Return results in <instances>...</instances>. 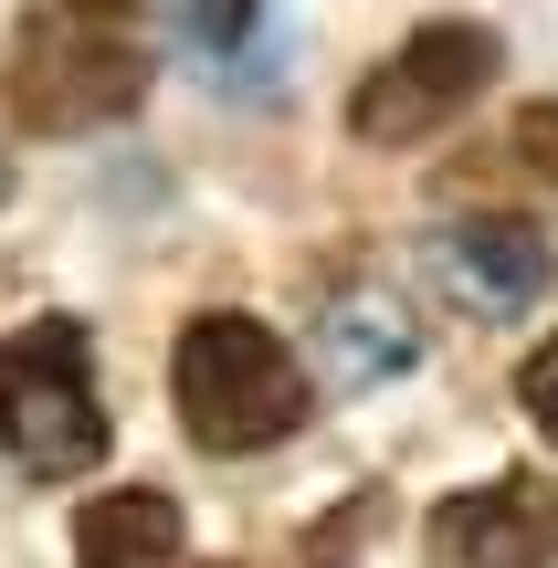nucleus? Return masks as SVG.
<instances>
[{"instance_id": "nucleus-3", "label": "nucleus", "mask_w": 558, "mask_h": 568, "mask_svg": "<svg viewBox=\"0 0 558 568\" xmlns=\"http://www.w3.org/2000/svg\"><path fill=\"white\" fill-rule=\"evenodd\" d=\"M116 422H105L95 389V347L74 316H32L0 337V453H11L32 485H74L105 464Z\"/></svg>"}, {"instance_id": "nucleus-8", "label": "nucleus", "mask_w": 558, "mask_h": 568, "mask_svg": "<svg viewBox=\"0 0 558 568\" xmlns=\"http://www.w3.org/2000/svg\"><path fill=\"white\" fill-rule=\"evenodd\" d=\"M379 516H390V495H379V485H358L348 506H327V527L306 537V568H348V558L379 537Z\"/></svg>"}, {"instance_id": "nucleus-4", "label": "nucleus", "mask_w": 558, "mask_h": 568, "mask_svg": "<svg viewBox=\"0 0 558 568\" xmlns=\"http://www.w3.org/2000/svg\"><path fill=\"white\" fill-rule=\"evenodd\" d=\"M496 74H506V42L485 32V21L443 11V21H422V32H400L390 53L348 84V138L422 148L433 126H454L475 95H496Z\"/></svg>"}, {"instance_id": "nucleus-10", "label": "nucleus", "mask_w": 558, "mask_h": 568, "mask_svg": "<svg viewBox=\"0 0 558 568\" xmlns=\"http://www.w3.org/2000/svg\"><path fill=\"white\" fill-rule=\"evenodd\" d=\"M517 400H527V422L558 443V337H538L527 347V368H517Z\"/></svg>"}, {"instance_id": "nucleus-7", "label": "nucleus", "mask_w": 558, "mask_h": 568, "mask_svg": "<svg viewBox=\"0 0 558 568\" xmlns=\"http://www.w3.org/2000/svg\"><path fill=\"white\" fill-rule=\"evenodd\" d=\"M74 568H180V506L148 485H116L74 516Z\"/></svg>"}, {"instance_id": "nucleus-1", "label": "nucleus", "mask_w": 558, "mask_h": 568, "mask_svg": "<svg viewBox=\"0 0 558 568\" xmlns=\"http://www.w3.org/2000/svg\"><path fill=\"white\" fill-rule=\"evenodd\" d=\"M159 74L148 0H21L11 53H0V105L21 138H95L138 116Z\"/></svg>"}, {"instance_id": "nucleus-11", "label": "nucleus", "mask_w": 558, "mask_h": 568, "mask_svg": "<svg viewBox=\"0 0 558 568\" xmlns=\"http://www.w3.org/2000/svg\"><path fill=\"white\" fill-rule=\"evenodd\" d=\"M253 11H264V0H190V32H201L211 53H232V42L253 32Z\"/></svg>"}, {"instance_id": "nucleus-9", "label": "nucleus", "mask_w": 558, "mask_h": 568, "mask_svg": "<svg viewBox=\"0 0 558 568\" xmlns=\"http://www.w3.org/2000/svg\"><path fill=\"white\" fill-rule=\"evenodd\" d=\"M517 169L558 190V105H548V95H538V105H517Z\"/></svg>"}, {"instance_id": "nucleus-5", "label": "nucleus", "mask_w": 558, "mask_h": 568, "mask_svg": "<svg viewBox=\"0 0 558 568\" xmlns=\"http://www.w3.org/2000/svg\"><path fill=\"white\" fill-rule=\"evenodd\" d=\"M548 274H558L548 232L517 222V211H464V222L433 232V284L464 305V316H485V326L527 316V305L548 295Z\"/></svg>"}, {"instance_id": "nucleus-6", "label": "nucleus", "mask_w": 558, "mask_h": 568, "mask_svg": "<svg viewBox=\"0 0 558 568\" xmlns=\"http://www.w3.org/2000/svg\"><path fill=\"white\" fill-rule=\"evenodd\" d=\"M433 558L443 568H548L558 558V485L548 474H496L433 506Z\"/></svg>"}, {"instance_id": "nucleus-2", "label": "nucleus", "mask_w": 558, "mask_h": 568, "mask_svg": "<svg viewBox=\"0 0 558 568\" xmlns=\"http://www.w3.org/2000/svg\"><path fill=\"white\" fill-rule=\"evenodd\" d=\"M169 400H180V432L201 453H274L306 432L316 379L264 316H190L180 358H169Z\"/></svg>"}]
</instances>
